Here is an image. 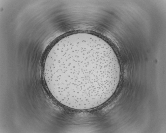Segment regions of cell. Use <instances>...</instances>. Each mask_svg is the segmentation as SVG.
<instances>
[{
  "instance_id": "1",
  "label": "cell",
  "mask_w": 166,
  "mask_h": 133,
  "mask_svg": "<svg viewBox=\"0 0 166 133\" xmlns=\"http://www.w3.org/2000/svg\"><path fill=\"white\" fill-rule=\"evenodd\" d=\"M121 67L106 41L91 34L66 36L52 47L45 59L44 76L51 94L69 108L84 110L98 107L113 95Z\"/></svg>"
}]
</instances>
